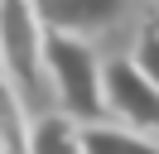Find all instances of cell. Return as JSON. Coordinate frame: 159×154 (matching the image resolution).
Here are the masks:
<instances>
[{"label": "cell", "instance_id": "cell-10", "mask_svg": "<svg viewBox=\"0 0 159 154\" xmlns=\"http://www.w3.org/2000/svg\"><path fill=\"white\" fill-rule=\"evenodd\" d=\"M0 67H5V63H0Z\"/></svg>", "mask_w": 159, "mask_h": 154}, {"label": "cell", "instance_id": "cell-8", "mask_svg": "<svg viewBox=\"0 0 159 154\" xmlns=\"http://www.w3.org/2000/svg\"><path fill=\"white\" fill-rule=\"evenodd\" d=\"M130 58H135V63H140V67H145V72L159 82V19H154V24H145V29L135 34V48H130Z\"/></svg>", "mask_w": 159, "mask_h": 154}, {"label": "cell", "instance_id": "cell-9", "mask_svg": "<svg viewBox=\"0 0 159 154\" xmlns=\"http://www.w3.org/2000/svg\"><path fill=\"white\" fill-rule=\"evenodd\" d=\"M0 154H10V149H0Z\"/></svg>", "mask_w": 159, "mask_h": 154}, {"label": "cell", "instance_id": "cell-1", "mask_svg": "<svg viewBox=\"0 0 159 154\" xmlns=\"http://www.w3.org/2000/svg\"><path fill=\"white\" fill-rule=\"evenodd\" d=\"M43 77H48L53 96H58V111H68L72 120L87 125V120L106 116V63L87 43V34L48 29V38H43Z\"/></svg>", "mask_w": 159, "mask_h": 154}, {"label": "cell", "instance_id": "cell-7", "mask_svg": "<svg viewBox=\"0 0 159 154\" xmlns=\"http://www.w3.org/2000/svg\"><path fill=\"white\" fill-rule=\"evenodd\" d=\"M29 154H87V140H82V120H72L68 111L39 116L29 130Z\"/></svg>", "mask_w": 159, "mask_h": 154}, {"label": "cell", "instance_id": "cell-4", "mask_svg": "<svg viewBox=\"0 0 159 154\" xmlns=\"http://www.w3.org/2000/svg\"><path fill=\"white\" fill-rule=\"evenodd\" d=\"M125 5L130 0H39L43 24L68 34H101L125 15Z\"/></svg>", "mask_w": 159, "mask_h": 154}, {"label": "cell", "instance_id": "cell-6", "mask_svg": "<svg viewBox=\"0 0 159 154\" xmlns=\"http://www.w3.org/2000/svg\"><path fill=\"white\" fill-rule=\"evenodd\" d=\"M29 130H34V120H29V106H24V92L0 67V149L29 154Z\"/></svg>", "mask_w": 159, "mask_h": 154}, {"label": "cell", "instance_id": "cell-2", "mask_svg": "<svg viewBox=\"0 0 159 154\" xmlns=\"http://www.w3.org/2000/svg\"><path fill=\"white\" fill-rule=\"evenodd\" d=\"M43 38L48 24L39 0H0V63L20 82V92L43 77Z\"/></svg>", "mask_w": 159, "mask_h": 154}, {"label": "cell", "instance_id": "cell-3", "mask_svg": "<svg viewBox=\"0 0 159 154\" xmlns=\"http://www.w3.org/2000/svg\"><path fill=\"white\" fill-rule=\"evenodd\" d=\"M106 111L135 130L159 135V82L135 58H106Z\"/></svg>", "mask_w": 159, "mask_h": 154}, {"label": "cell", "instance_id": "cell-5", "mask_svg": "<svg viewBox=\"0 0 159 154\" xmlns=\"http://www.w3.org/2000/svg\"><path fill=\"white\" fill-rule=\"evenodd\" d=\"M87 154H159V135L135 130V125H111V120H87L82 125Z\"/></svg>", "mask_w": 159, "mask_h": 154}]
</instances>
